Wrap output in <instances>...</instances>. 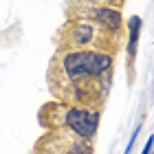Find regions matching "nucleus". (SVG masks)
Masks as SVG:
<instances>
[{
    "label": "nucleus",
    "mask_w": 154,
    "mask_h": 154,
    "mask_svg": "<svg viewBox=\"0 0 154 154\" xmlns=\"http://www.w3.org/2000/svg\"><path fill=\"white\" fill-rule=\"evenodd\" d=\"M57 71L66 84H88L101 79L103 75L112 71V55L99 48H86V51H68L62 53L57 60Z\"/></svg>",
    "instance_id": "nucleus-1"
},
{
    "label": "nucleus",
    "mask_w": 154,
    "mask_h": 154,
    "mask_svg": "<svg viewBox=\"0 0 154 154\" xmlns=\"http://www.w3.org/2000/svg\"><path fill=\"white\" fill-rule=\"evenodd\" d=\"M57 110L62 112L60 123L66 125L77 139H84V141L95 139L97 128H99V119H101L97 110H90L86 106H68V108L57 106Z\"/></svg>",
    "instance_id": "nucleus-2"
},
{
    "label": "nucleus",
    "mask_w": 154,
    "mask_h": 154,
    "mask_svg": "<svg viewBox=\"0 0 154 154\" xmlns=\"http://www.w3.org/2000/svg\"><path fill=\"white\" fill-rule=\"evenodd\" d=\"M66 35L71 38V46L75 51H86L90 44H95V40L99 38V33H97V29L90 22L82 20V22H75L71 29H68Z\"/></svg>",
    "instance_id": "nucleus-3"
},
{
    "label": "nucleus",
    "mask_w": 154,
    "mask_h": 154,
    "mask_svg": "<svg viewBox=\"0 0 154 154\" xmlns=\"http://www.w3.org/2000/svg\"><path fill=\"white\" fill-rule=\"evenodd\" d=\"M90 18L99 24V29L108 31L110 35H115L119 40V31H121V13L110 7H95L90 11Z\"/></svg>",
    "instance_id": "nucleus-4"
},
{
    "label": "nucleus",
    "mask_w": 154,
    "mask_h": 154,
    "mask_svg": "<svg viewBox=\"0 0 154 154\" xmlns=\"http://www.w3.org/2000/svg\"><path fill=\"white\" fill-rule=\"evenodd\" d=\"M139 35H141V18L132 16L128 22V60L132 62L137 55V46H139Z\"/></svg>",
    "instance_id": "nucleus-5"
},
{
    "label": "nucleus",
    "mask_w": 154,
    "mask_h": 154,
    "mask_svg": "<svg viewBox=\"0 0 154 154\" xmlns=\"http://www.w3.org/2000/svg\"><path fill=\"white\" fill-rule=\"evenodd\" d=\"M139 132H141V123H139L137 128H134V132H132V137H130V141H128V148H125V152H123V154H130V152H132V148H134V143H137Z\"/></svg>",
    "instance_id": "nucleus-6"
},
{
    "label": "nucleus",
    "mask_w": 154,
    "mask_h": 154,
    "mask_svg": "<svg viewBox=\"0 0 154 154\" xmlns=\"http://www.w3.org/2000/svg\"><path fill=\"white\" fill-rule=\"evenodd\" d=\"M152 148H154V134L148 139V143H145V148H143V152H141V154H152Z\"/></svg>",
    "instance_id": "nucleus-7"
}]
</instances>
